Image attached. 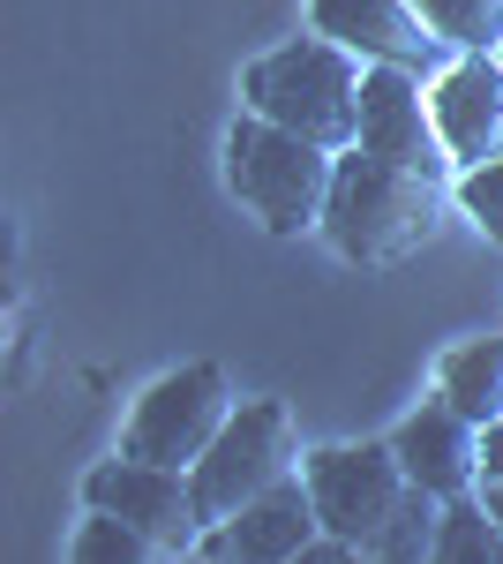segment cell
Masks as SVG:
<instances>
[{"label":"cell","mask_w":503,"mask_h":564,"mask_svg":"<svg viewBox=\"0 0 503 564\" xmlns=\"http://www.w3.org/2000/svg\"><path fill=\"white\" fill-rule=\"evenodd\" d=\"M436 226H444V181L436 174L391 166V159H369V151L338 159L324 234L346 263H406L414 249L436 241Z\"/></svg>","instance_id":"obj_1"},{"label":"cell","mask_w":503,"mask_h":564,"mask_svg":"<svg viewBox=\"0 0 503 564\" xmlns=\"http://www.w3.org/2000/svg\"><path fill=\"white\" fill-rule=\"evenodd\" d=\"M84 505L90 512H121L128 527H143L158 542V557H196L204 550V505H196V475L188 467H158V459H135L113 452L84 475Z\"/></svg>","instance_id":"obj_7"},{"label":"cell","mask_w":503,"mask_h":564,"mask_svg":"<svg viewBox=\"0 0 503 564\" xmlns=\"http://www.w3.org/2000/svg\"><path fill=\"white\" fill-rule=\"evenodd\" d=\"M300 475H308V497H316L324 534L361 542L369 557H376L383 527L398 520L406 497H414V475H406L398 444H324V452H308Z\"/></svg>","instance_id":"obj_5"},{"label":"cell","mask_w":503,"mask_h":564,"mask_svg":"<svg viewBox=\"0 0 503 564\" xmlns=\"http://www.w3.org/2000/svg\"><path fill=\"white\" fill-rule=\"evenodd\" d=\"M459 53H503V0H414Z\"/></svg>","instance_id":"obj_15"},{"label":"cell","mask_w":503,"mask_h":564,"mask_svg":"<svg viewBox=\"0 0 503 564\" xmlns=\"http://www.w3.org/2000/svg\"><path fill=\"white\" fill-rule=\"evenodd\" d=\"M481 497H489V512L503 520V422H489V467H481Z\"/></svg>","instance_id":"obj_19"},{"label":"cell","mask_w":503,"mask_h":564,"mask_svg":"<svg viewBox=\"0 0 503 564\" xmlns=\"http://www.w3.org/2000/svg\"><path fill=\"white\" fill-rule=\"evenodd\" d=\"M68 557H76V564H151V557H158V542H151L143 527H128L121 512H90Z\"/></svg>","instance_id":"obj_16"},{"label":"cell","mask_w":503,"mask_h":564,"mask_svg":"<svg viewBox=\"0 0 503 564\" xmlns=\"http://www.w3.org/2000/svg\"><path fill=\"white\" fill-rule=\"evenodd\" d=\"M459 204L481 218V234H489V241H503V159L466 166V174H459Z\"/></svg>","instance_id":"obj_18"},{"label":"cell","mask_w":503,"mask_h":564,"mask_svg":"<svg viewBox=\"0 0 503 564\" xmlns=\"http://www.w3.org/2000/svg\"><path fill=\"white\" fill-rule=\"evenodd\" d=\"M436 391L473 422H503V339H466L436 361Z\"/></svg>","instance_id":"obj_13"},{"label":"cell","mask_w":503,"mask_h":564,"mask_svg":"<svg viewBox=\"0 0 503 564\" xmlns=\"http://www.w3.org/2000/svg\"><path fill=\"white\" fill-rule=\"evenodd\" d=\"M428 98H436V129L451 143L459 174L503 159V53H459L428 84Z\"/></svg>","instance_id":"obj_12"},{"label":"cell","mask_w":503,"mask_h":564,"mask_svg":"<svg viewBox=\"0 0 503 564\" xmlns=\"http://www.w3.org/2000/svg\"><path fill=\"white\" fill-rule=\"evenodd\" d=\"M436 564H503V520L489 497H444V527H436Z\"/></svg>","instance_id":"obj_14"},{"label":"cell","mask_w":503,"mask_h":564,"mask_svg":"<svg viewBox=\"0 0 503 564\" xmlns=\"http://www.w3.org/2000/svg\"><path fill=\"white\" fill-rule=\"evenodd\" d=\"M316 534H324V520H316L308 475H294V481H278V489H263L255 505H241L233 520L204 527L196 557H210V564H300V550Z\"/></svg>","instance_id":"obj_11"},{"label":"cell","mask_w":503,"mask_h":564,"mask_svg":"<svg viewBox=\"0 0 503 564\" xmlns=\"http://www.w3.org/2000/svg\"><path fill=\"white\" fill-rule=\"evenodd\" d=\"M436 527H444V497L436 489H420L414 481V497H406V512L383 527V542H376V557H436Z\"/></svg>","instance_id":"obj_17"},{"label":"cell","mask_w":503,"mask_h":564,"mask_svg":"<svg viewBox=\"0 0 503 564\" xmlns=\"http://www.w3.org/2000/svg\"><path fill=\"white\" fill-rule=\"evenodd\" d=\"M308 459H300V430H294V406L286 399H249V406H233V422L210 436V452L188 467L196 475V505H204V520H233L241 505H255L263 489H278V481H294Z\"/></svg>","instance_id":"obj_4"},{"label":"cell","mask_w":503,"mask_h":564,"mask_svg":"<svg viewBox=\"0 0 503 564\" xmlns=\"http://www.w3.org/2000/svg\"><path fill=\"white\" fill-rule=\"evenodd\" d=\"M233 384H226V369L218 361H188V369H173L158 384L135 399V414H128L121 430V452L135 459H158V467H196L210 452V436L233 422Z\"/></svg>","instance_id":"obj_6"},{"label":"cell","mask_w":503,"mask_h":564,"mask_svg":"<svg viewBox=\"0 0 503 564\" xmlns=\"http://www.w3.org/2000/svg\"><path fill=\"white\" fill-rule=\"evenodd\" d=\"M308 23L338 39L346 53H361V61H398V68H451L459 61V45L436 39V23L420 15L414 0H308Z\"/></svg>","instance_id":"obj_9"},{"label":"cell","mask_w":503,"mask_h":564,"mask_svg":"<svg viewBox=\"0 0 503 564\" xmlns=\"http://www.w3.org/2000/svg\"><path fill=\"white\" fill-rule=\"evenodd\" d=\"M361 84H369V61L316 31V39H294L278 53H263V61H249L241 98L255 113L331 143V151H353V135H361Z\"/></svg>","instance_id":"obj_3"},{"label":"cell","mask_w":503,"mask_h":564,"mask_svg":"<svg viewBox=\"0 0 503 564\" xmlns=\"http://www.w3.org/2000/svg\"><path fill=\"white\" fill-rule=\"evenodd\" d=\"M398 459H406V475L420 489H436V497H473L481 489V467H489V422H473L466 406H451L444 391L436 399H420L414 414L398 422Z\"/></svg>","instance_id":"obj_10"},{"label":"cell","mask_w":503,"mask_h":564,"mask_svg":"<svg viewBox=\"0 0 503 564\" xmlns=\"http://www.w3.org/2000/svg\"><path fill=\"white\" fill-rule=\"evenodd\" d=\"M353 151L391 159V166H414V174H436V181L459 174L451 143H444V129H436V98H428V84H420V68H398V61H369Z\"/></svg>","instance_id":"obj_8"},{"label":"cell","mask_w":503,"mask_h":564,"mask_svg":"<svg viewBox=\"0 0 503 564\" xmlns=\"http://www.w3.org/2000/svg\"><path fill=\"white\" fill-rule=\"evenodd\" d=\"M338 159H346V151L286 129V121H271V113H255V106L233 121V135H226V181H233V196H241L271 234H308V226H324Z\"/></svg>","instance_id":"obj_2"}]
</instances>
